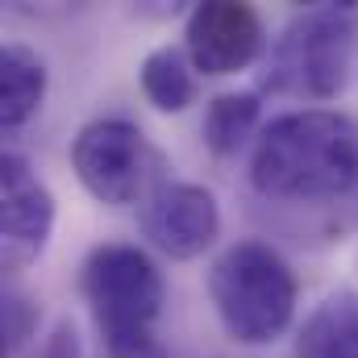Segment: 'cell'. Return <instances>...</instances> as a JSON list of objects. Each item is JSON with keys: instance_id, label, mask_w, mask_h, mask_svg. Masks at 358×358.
I'll list each match as a JSON object with an SVG mask.
<instances>
[{"instance_id": "6da1fadb", "label": "cell", "mask_w": 358, "mask_h": 358, "mask_svg": "<svg viewBox=\"0 0 358 358\" xmlns=\"http://www.w3.org/2000/svg\"><path fill=\"white\" fill-rule=\"evenodd\" d=\"M250 183L267 200L334 204L358 192V125L334 108L275 117L255 142Z\"/></svg>"}, {"instance_id": "7a4b0ae2", "label": "cell", "mask_w": 358, "mask_h": 358, "mask_svg": "<svg viewBox=\"0 0 358 358\" xmlns=\"http://www.w3.org/2000/svg\"><path fill=\"white\" fill-rule=\"evenodd\" d=\"M80 283L108 358H167L155 338V321L163 313V275L146 250L104 242L88 255Z\"/></svg>"}, {"instance_id": "3957f363", "label": "cell", "mask_w": 358, "mask_h": 358, "mask_svg": "<svg viewBox=\"0 0 358 358\" xmlns=\"http://www.w3.org/2000/svg\"><path fill=\"white\" fill-rule=\"evenodd\" d=\"M208 300L234 342L267 346L296 317V275L267 242H234L208 271Z\"/></svg>"}, {"instance_id": "277c9868", "label": "cell", "mask_w": 358, "mask_h": 358, "mask_svg": "<svg viewBox=\"0 0 358 358\" xmlns=\"http://www.w3.org/2000/svg\"><path fill=\"white\" fill-rule=\"evenodd\" d=\"M350 67V4L304 8L275 42L267 84L275 92L329 100L346 88Z\"/></svg>"}, {"instance_id": "5b68a950", "label": "cell", "mask_w": 358, "mask_h": 358, "mask_svg": "<svg viewBox=\"0 0 358 358\" xmlns=\"http://www.w3.org/2000/svg\"><path fill=\"white\" fill-rule=\"evenodd\" d=\"M71 171L108 208H125L134 200H146L159 183L163 159L150 146V138L125 121V117H96L71 142Z\"/></svg>"}, {"instance_id": "8992f818", "label": "cell", "mask_w": 358, "mask_h": 358, "mask_svg": "<svg viewBox=\"0 0 358 358\" xmlns=\"http://www.w3.org/2000/svg\"><path fill=\"white\" fill-rule=\"evenodd\" d=\"M183 50L200 76H238L263 55V17L242 0H208L187 13Z\"/></svg>"}, {"instance_id": "52a82bcc", "label": "cell", "mask_w": 358, "mask_h": 358, "mask_svg": "<svg viewBox=\"0 0 358 358\" xmlns=\"http://www.w3.org/2000/svg\"><path fill=\"white\" fill-rule=\"evenodd\" d=\"M55 234V196L21 155L0 159V263L8 275L25 271Z\"/></svg>"}, {"instance_id": "ba28073f", "label": "cell", "mask_w": 358, "mask_h": 358, "mask_svg": "<svg viewBox=\"0 0 358 358\" xmlns=\"http://www.w3.org/2000/svg\"><path fill=\"white\" fill-rule=\"evenodd\" d=\"M142 234L150 238L155 250L179 263L204 255L221 234L217 196L204 183H179V179L159 183L142 200Z\"/></svg>"}, {"instance_id": "9c48e42d", "label": "cell", "mask_w": 358, "mask_h": 358, "mask_svg": "<svg viewBox=\"0 0 358 358\" xmlns=\"http://www.w3.org/2000/svg\"><path fill=\"white\" fill-rule=\"evenodd\" d=\"M292 358H358V296H325L300 325Z\"/></svg>"}, {"instance_id": "30bf717a", "label": "cell", "mask_w": 358, "mask_h": 358, "mask_svg": "<svg viewBox=\"0 0 358 358\" xmlns=\"http://www.w3.org/2000/svg\"><path fill=\"white\" fill-rule=\"evenodd\" d=\"M46 100V63L38 50L8 42L0 50V125L21 129Z\"/></svg>"}, {"instance_id": "8fae6325", "label": "cell", "mask_w": 358, "mask_h": 358, "mask_svg": "<svg viewBox=\"0 0 358 358\" xmlns=\"http://www.w3.org/2000/svg\"><path fill=\"white\" fill-rule=\"evenodd\" d=\"M192 71H196V67H192L187 50H179V46H159V50H150V55L142 59L138 80H142L146 100H150L159 113H183V108L196 100V76H192Z\"/></svg>"}, {"instance_id": "7c38bea8", "label": "cell", "mask_w": 358, "mask_h": 358, "mask_svg": "<svg viewBox=\"0 0 358 358\" xmlns=\"http://www.w3.org/2000/svg\"><path fill=\"white\" fill-rule=\"evenodd\" d=\"M259 96L255 92H221L204 108V142L213 155H234L259 129Z\"/></svg>"}, {"instance_id": "4fadbf2b", "label": "cell", "mask_w": 358, "mask_h": 358, "mask_svg": "<svg viewBox=\"0 0 358 358\" xmlns=\"http://www.w3.org/2000/svg\"><path fill=\"white\" fill-rule=\"evenodd\" d=\"M34 329H38V304L29 296H21L17 287H8L4 292V346L21 350Z\"/></svg>"}, {"instance_id": "5bb4252c", "label": "cell", "mask_w": 358, "mask_h": 358, "mask_svg": "<svg viewBox=\"0 0 358 358\" xmlns=\"http://www.w3.org/2000/svg\"><path fill=\"white\" fill-rule=\"evenodd\" d=\"M38 358H80V338H76V329H71L67 321L55 325V334L42 342Z\"/></svg>"}]
</instances>
